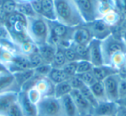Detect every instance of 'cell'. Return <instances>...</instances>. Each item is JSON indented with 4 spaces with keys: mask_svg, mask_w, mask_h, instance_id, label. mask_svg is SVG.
<instances>
[{
    "mask_svg": "<svg viewBox=\"0 0 126 116\" xmlns=\"http://www.w3.org/2000/svg\"><path fill=\"white\" fill-rule=\"evenodd\" d=\"M114 3H115L116 6H117V9L119 11V9H120V5H121V2H122V0H113Z\"/></svg>",
    "mask_w": 126,
    "mask_h": 116,
    "instance_id": "c3c4849f",
    "label": "cell"
},
{
    "mask_svg": "<svg viewBox=\"0 0 126 116\" xmlns=\"http://www.w3.org/2000/svg\"><path fill=\"white\" fill-rule=\"evenodd\" d=\"M125 96H126V80L121 78L118 86V100L124 98Z\"/></svg>",
    "mask_w": 126,
    "mask_h": 116,
    "instance_id": "60d3db41",
    "label": "cell"
},
{
    "mask_svg": "<svg viewBox=\"0 0 126 116\" xmlns=\"http://www.w3.org/2000/svg\"><path fill=\"white\" fill-rule=\"evenodd\" d=\"M67 62V61L66 59L64 52H63V48L56 47V52L55 54H54L53 62L51 64V66L53 68H62Z\"/></svg>",
    "mask_w": 126,
    "mask_h": 116,
    "instance_id": "d4e9b609",
    "label": "cell"
},
{
    "mask_svg": "<svg viewBox=\"0 0 126 116\" xmlns=\"http://www.w3.org/2000/svg\"><path fill=\"white\" fill-rule=\"evenodd\" d=\"M92 72H93V76L96 78L97 81L103 82L105 78L108 77L110 75L117 74V71L111 66L103 64L101 66H93Z\"/></svg>",
    "mask_w": 126,
    "mask_h": 116,
    "instance_id": "ac0fdd59",
    "label": "cell"
},
{
    "mask_svg": "<svg viewBox=\"0 0 126 116\" xmlns=\"http://www.w3.org/2000/svg\"><path fill=\"white\" fill-rule=\"evenodd\" d=\"M69 83H70L71 86H72L73 90H79L81 88H82L83 86H84V83H83L82 81H81L80 79H79V77H78L77 76H74L72 77L69 78Z\"/></svg>",
    "mask_w": 126,
    "mask_h": 116,
    "instance_id": "ab89813d",
    "label": "cell"
},
{
    "mask_svg": "<svg viewBox=\"0 0 126 116\" xmlns=\"http://www.w3.org/2000/svg\"><path fill=\"white\" fill-rule=\"evenodd\" d=\"M76 76L84 83L85 85H86V86H88V87H90L91 85H93V83L97 82L96 78L94 77L92 71H88V72L81 73V74H77Z\"/></svg>",
    "mask_w": 126,
    "mask_h": 116,
    "instance_id": "d6a6232c",
    "label": "cell"
},
{
    "mask_svg": "<svg viewBox=\"0 0 126 116\" xmlns=\"http://www.w3.org/2000/svg\"><path fill=\"white\" fill-rule=\"evenodd\" d=\"M3 2H4V0H0V6L2 5V4H3Z\"/></svg>",
    "mask_w": 126,
    "mask_h": 116,
    "instance_id": "681fc988",
    "label": "cell"
},
{
    "mask_svg": "<svg viewBox=\"0 0 126 116\" xmlns=\"http://www.w3.org/2000/svg\"><path fill=\"white\" fill-rule=\"evenodd\" d=\"M90 30L86 26V24L80 25L74 28L72 35V42L76 45H88L93 40Z\"/></svg>",
    "mask_w": 126,
    "mask_h": 116,
    "instance_id": "8fae6325",
    "label": "cell"
},
{
    "mask_svg": "<svg viewBox=\"0 0 126 116\" xmlns=\"http://www.w3.org/2000/svg\"><path fill=\"white\" fill-rule=\"evenodd\" d=\"M54 85L69 80V77L62 70V68H53L47 77Z\"/></svg>",
    "mask_w": 126,
    "mask_h": 116,
    "instance_id": "44dd1931",
    "label": "cell"
},
{
    "mask_svg": "<svg viewBox=\"0 0 126 116\" xmlns=\"http://www.w3.org/2000/svg\"><path fill=\"white\" fill-rule=\"evenodd\" d=\"M76 4L85 23L101 18L100 0H73Z\"/></svg>",
    "mask_w": 126,
    "mask_h": 116,
    "instance_id": "277c9868",
    "label": "cell"
},
{
    "mask_svg": "<svg viewBox=\"0 0 126 116\" xmlns=\"http://www.w3.org/2000/svg\"><path fill=\"white\" fill-rule=\"evenodd\" d=\"M36 107L37 116H64L61 99L54 95L43 96Z\"/></svg>",
    "mask_w": 126,
    "mask_h": 116,
    "instance_id": "5b68a950",
    "label": "cell"
},
{
    "mask_svg": "<svg viewBox=\"0 0 126 116\" xmlns=\"http://www.w3.org/2000/svg\"><path fill=\"white\" fill-rule=\"evenodd\" d=\"M32 8H33L35 14L41 16V12H42V0H32V2L30 3Z\"/></svg>",
    "mask_w": 126,
    "mask_h": 116,
    "instance_id": "b9f144b4",
    "label": "cell"
},
{
    "mask_svg": "<svg viewBox=\"0 0 126 116\" xmlns=\"http://www.w3.org/2000/svg\"><path fill=\"white\" fill-rule=\"evenodd\" d=\"M85 24L90 30L92 35H93V38L99 40H105L107 36L112 34L114 29L113 28L107 25L101 18L95 20L92 23H85Z\"/></svg>",
    "mask_w": 126,
    "mask_h": 116,
    "instance_id": "8992f818",
    "label": "cell"
},
{
    "mask_svg": "<svg viewBox=\"0 0 126 116\" xmlns=\"http://www.w3.org/2000/svg\"><path fill=\"white\" fill-rule=\"evenodd\" d=\"M41 16L47 21H56L54 0H42Z\"/></svg>",
    "mask_w": 126,
    "mask_h": 116,
    "instance_id": "ffe728a7",
    "label": "cell"
},
{
    "mask_svg": "<svg viewBox=\"0 0 126 116\" xmlns=\"http://www.w3.org/2000/svg\"><path fill=\"white\" fill-rule=\"evenodd\" d=\"M26 93H27V96L30 99V102H31L32 103L35 104V105H37V103H38L41 101V99L42 98L40 92H39L35 87L30 89V90H29L28 91H26Z\"/></svg>",
    "mask_w": 126,
    "mask_h": 116,
    "instance_id": "8d00e7d4",
    "label": "cell"
},
{
    "mask_svg": "<svg viewBox=\"0 0 126 116\" xmlns=\"http://www.w3.org/2000/svg\"><path fill=\"white\" fill-rule=\"evenodd\" d=\"M74 47L79 56V60H89V51L88 45H76L74 44Z\"/></svg>",
    "mask_w": 126,
    "mask_h": 116,
    "instance_id": "f546056e",
    "label": "cell"
},
{
    "mask_svg": "<svg viewBox=\"0 0 126 116\" xmlns=\"http://www.w3.org/2000/svg\"><path fill=\"white\" fill-rule=\"evenodd\" d=\"M38 48V47H37ZM28 57V59H29V62H30V68L31 69H35L36 67H38L39 65L41 64H44L43 61L42 59V57L41 55L39 54V52H38V49H37L35 52H34L33 53L30 54Z\"/></svg>",
    "mask_w": 126,
    "mask_h": 116,
    "instance_id": "f1b7e54d",
    "label": "cell"
},
{
    "mask_svg": "<svg viewBox=\"0 0 126 116\" xmlns=\"http://www.w3.org/2000/svg\"><path fill=\"white\" fill-rule=\"evenodd\" d=\"M34 74H35V71L33 69H30L19 71V72H16L13 75H14L15 78H16V81L17 83L18 86L21 89L22 86L34 76Z\"/></svg>",
    "mask_w": 126,
    "mask_h": 116,
    "instance_id": "cb8c5ba5",
    "label": "cell"
},
{
    "mask_svg": "<svg viewBox=\"0 0 126 116\" xmlns=\"http://www.w3.org/2000/svg\"><path fill=\"white\" fill-rule=\"evenodd\" d=\"M104 64L107 65L109 61L117 52H126V46L121 40L118 34L112 33L105 40H101Z\"/></svg>",
    "mask_w": 126,
    "mask_h": 116,
    "instance_id": "3957f363",
    "label": "cell"
},
{
    "mask_svg": "<svg viewBox=\"0 0 126 116\" xmlns=\"http://www.w3.org/2000/svg\"><path fill=\"white\" fill-rule=\"evenodd\" d=\"M64 116H79L77 107L70 95H67L61 98Z\"/></svg>",
    "mask_w": 126,
    "mask_h": 116,
    "instance_id": "2e32d148",
    "label": "cell"
},
{
    "mask_svg": "<svg viewBox=\"0 0 126 116\" xmlns=\"http://www.w3.org/2000/svg\"><path fill=\"white\" fill-rule=\"evenodd\" d=\"M89 88H90V90H91L93 95H94V97L96 98V100L98 101V102L107 101L106 96H105V88H104V84L102 82L97 81L96 83H94L93 85H91Z\"/></svg>",
    "mask_w": 126,
    "mask_h": 116,
    "instance_id": "603a6c76",
    "label": "cell"
},
{
    "mask_svg": "<svg viewBox=\"0 0 126 116\" xmlns=\"http://www.w3.org/2000/svg\"><path fill=\"white\" fill-rule=\"evenodd\" d=\"M121 77L118 74H113L109 76L102 83L105 88L106 100L110 102H117L118 100V86Z\"/></svg>",
    "mask_w": 126,
    "mask_h": 116,
    "instance_id": "52a82bcc",
    "label": "cell"
},
{
    "mask_svg": "<svg viewBox=\"0 0 126 116\" xmlns=\"http://www.w3.org/2000/svg\"><path fill=\"white\" fill-rule=\"evenodd\" d=\"M93 68V65L89 60H79L77 62V74L88 72L91 71Z\"/></svg>",
    "mask_w": 126,
    "mask_h": 116,
    "instance_id": "836d02e7",
    "label": "cell"
},
{
    "mask_svg": "<svg viewBox=\"0 0 126 116\" xmlns=\"http://www.w3.org/2000/svg\"><path fill=\"white\" fill-rule=\"evenodd\" d=\"M16 4H30L32 0H14Z\"/></svg>",
    "mask_w": 126,
    "mask_h": 116,
    "instance_id": "bcb514c9",
    "label": "cell"
},
{
    "mask_svg": "<svg viewBox=\"0 0 126 116\" xmlns=\"http://www.w3.org/2000/svg\"><path fill=\"white\" fill-rule=\"evenodd\" d=\"M51 69H52L51 64H42L41 65H39L38 67L35 68V69H34V71H35V74H37L38 76L42 77H47L48 73L50 72Z\"/></svg>",
    "mask_w": 126,
    "mask_h": 116,
    "instance_id": "74e56055",
    "label": "cell"
},
{
    "mask_svg": "<svg viewBox=\"0 0 126 116\" xmlns=\"http://www.w3.org/2000/svg\"><path fill=\"white\" fill-rule=\"evenodd\" d=\"M7 116H25L19 103H18V101L11 107V109L8 112Z\"/></svg>",
    "mask_w": 126,
    "mask_h": 116,
    "instance_id": "f35d334b",
    "label": "cell"
},
{
    "mask_svg": "<svg viewBox=\"0 0 126 116\" xmlns=\"http://www.w3.org/2000/svg\"><path fill=\"white\" fill-rule=\"evenodd\" d=\"M114 116H126V107L117 104V110H116Z\"/></svg>",
    "mask_w": 126,
    "mask_h": 116,
    "instance_id": "7bdbcfd3",
    "label": "cell"
},
{
    "mask_svg": "<svg viewBox=\"0 0 126 116\" xmlns=\"http://www.w3.org/2000/svg\"><path fill=\"white\" fill-rule=\"evenodd\" d=\"M56 21L70 28L85 24V22L73 0H54Z\"/></svg>",
    "mask_w": 126,
    "mask_h": 116,
    "instance_id": "6da1fadb",
    "label": "cell"
},
{
    "mask_svg": "<svg viewBox=\"0 0 126 116\" xmlns=\"http://www.w3.org/2000/svg\"><path fill=\"white\" fill-rule=\"evenodd\" d=\"M16 11L27 18L38 16L35 14L30 4H16Z\"/></svg>",
    "mask_w": 126,
    "mask_h": 116,
    "instance_id": "4316f807",
    "label": "cell"
},
{
    "mask_svg": "<svg viewBox=\"0 0 126 116\" xmlns=\"http://www.w3.org/2000/svg\"><path fill=\"white\" fill-rule=\"evenodd\" d=\"M117 103L118 104V105L124 106V107H126V96L124 97V98H122V99H119V100L117 102Z\"/></svg>",
    "mask_w": 126,
    "mask_h": 116,
    "instance_id": "f6af8a7d",
    "label": "cell"
},
{
    "mask_svg": "<svg viewBox=\"0 0 126 116\" xmlns=\"http://www.w3.org/2000/svg\"><path fill=\"white\" fill-rule=\"evenodd\" d=\"M27 34L30 40L37 47L47 43L49 36L47 21L41 16L27 18Z\"/></svg>",
    "mask_w": 126,
    "mask_h": 116,
    "instance_id": "7a4b0ae2",
    "label": "cell"
},
{
    "mask_svg": "<svg viewBox=\"0 0 126 116\" xmlns=\"http://www.w3.org/2000/svg\"><path fill=\"white\" fill-rule=\"evenodd\" d=\"M18 49H19V52L24 56H29L30 54L33 53L34 52L37 50V46L35 45L31 40H27L20 45H18Z\"/></svg>",
    "mask_w": 126,
    "mask_h": 116,
    "instance_id": "484cf974",
    "label": "cell"
},
{
    "mask_svg": "<svg viewBox=\"0 0 126 116\" xmlns=\"http://www.w3.org/2000/svg\"><path fill=\"white\" fill-rule=\"evenodd\" d=\"M8 15H11L16 11V3L14 0H4L2 5L0 6Z\"/></svg>",
    "mask_w": 126,
    "mask_h": 116,
    "instance_id": "d590c367",
    "label": "cell"
},
{
    "mask_svg": "<svg viewBox=\"0 0 126 116\" xmlns=\"http://www.w3.org/2000/svg\"><path fill=\"white\" fill-rule=\"evenodd\" d=\"M63 52H64V54H65L66 59H67V62H74V61L79 60V56H78L77 52H76L75 49H74L73 43L69 47L63 48Z\"/></svg>",
    "mask_w": 126,
    "mask_h": 116,
    "instance_id": "4dcf8cb0",
    "label": "cell"
},
{
    "mask_svg": "<svg viewBox=\"0 0 126 116\" xmlns=\"http://www.w3.org/2000/svg\"><path fill=\"white\" fill-rule=\"evenodd\" d=\"M10 91L20 92L21 89L18 86L13 74L9 71L0 73V93Z\"/></svg>",
    "mask_w": 126,
    "mask_h": 116,
    "instance_id": "7c38bea8",
    "label": "cell"
},
{
    "mask_svg": "<svg viewBox=\"0 0 126 116\" xmlns=\"http://www.w3.org/2000/svg\"><path fill=\"white\" fill-rule=\"evenodd\" d=\"M18 103L25 116H37V107L32 103L27 96L25 91H20L18 94Z\"/></svg>",
    "mask_w": 126,
    "mask_h": 116,
    "instance_id": "5bb4252c",
    "label": "cell"
},
{
    "mask_svg": "<svg viewBox=\"0 0 126 116\" xmlns=\"http://www.w3.org/2000/svg\"><path fill=\"white\" fill-rule=\"evenodd\" d=\"M70 95L75 103L79 116H93V107L83 96L79 90H73L70 93Z\"/></svg>",
    "mask_w": 126,
    "mask_h": 116,
    "instance_id": "ba28073f",
    "label": "cell"
},
{
    "mask_svg": "<svg viewBox=\"0 0 126 116\" xmlns=\"http://www.w3.org/2000/svg\"><path fill=\"white\" fill-rule=\"evenodd\" d=\"M124 79H125V80H126V78H124Z\"/></svg>",
    "mask_w": 126,
    "mask_h": 116,
    "instance_id": "f907efd6",
    "label": "cell"
},
{
    "mask_svg": "<svg viewBox=\"0 0 126 116\" xmlns=\"http://www.w3.org/2000/svg\"><path fill=\"white\" fill-rule=\"evenodd\" d=\"M101 19L109 25L111 28H116L120 25L121 22L124 19L122 13L118 11L117 9H112L105 12V14L102 16Z\"/></svg>",
    "mask_w": 126,
    "mask_h": 116,
    "instance_id": "9a60e30c",
    "label": "cell"
},
{
    "mask_svg": "<svg viewBox=\"0 0 126 116\" xmlns=\"http://www.w3.org/2000/svg\"><path fill=\"white\" fill-rule=\"evenodd\" d=\"M7 69H6L5 65L3 64L2 63H0V73H3V72H7Z\"/></svg>",
    "mask_w": 126,
    "mask_h": 116,
    "instance_id": "7dc6e473",
    "label": "cell"
},
{
    "mask_svg": "<svg viewBox=\"0 0 126 116\" xmlns=\"http://www.w3.org/2000/svg\"><path fill=\"white\" fill-rule=\"evenodd\" d=\"M18 94L15 91L0 93V116H7L11 107L18 101Z\"/></svg>",
    "mask_w": 126,
    "mask_h": 116,
    "instance_id": "30bf717a",
    "label": "cell"
},
{
    "mask_svg": "<svg viewBox=\"0 0 126 116\" xmlns=\"http://www.w3.org/2000/svg\"><path fill=\"white\" fill-rule=\"evenodd\" d=\"M35 88L40 92L42 96L54 95V84L47 77H42L35 85Z\"/></svg>",
    "mask_w": 126,
    "mask_h": 116,
    "instance_id": "d6986e66",
    "label": "cell"
},
{
    "mask_svg": "<svg viewBox=\"0 0 126 116\" xmlns=\"http://www.w3.org/2000/svg\"><path fill=\"white\" fill-rule=\"evenodd\" d=\"M38 52L42 57V59L44 64H51L54 59V54L56 52V47L49 43H45L42 46H39Z\"/></svg>",
    "mask_w": 126,
    "mask_h": 116,
    "instance_id": "e0dca14e",
    "label": "cell"
},
{
    "mask_svg": "<svg viewBox=\"0 0 126 116\" xmlns=\"http://www.w3.org/2000/svg\"><path fill=\"white\" fill-rule=\"evenodd\" d=\"M73 88L71 86L69 81H65L62 83H60L58 84L54 85V95L58 99L62 98L63 96L67 95H70V93L72 92Z\"/></svg>",
    "mask_w": 126,
    "mask_h": 116,
    "instance_id": "7402d4cb",
    "label": "cell"
},
{
    "mask_svg": "<svg viewBox=\"0 0 126 116\" xmlns=\"http://www.w3.org/2000/svg\"><path fill=\"white\" fill-rule=\"evenodd\" d=\"M89 61L93 66H101L104 64L103 53H102L101 40L93 38L88 44Z\"/></svg>",
    "mask_w": 126,
    "mask_h": 116,
    "instance_id": "9c48e42d",
    "label": "cell"
},
{
    "mask_svg": "<svg viewBox=\"0 0 126 116\" xmlns=\"http://www.w3.org/2000/svg\"><path fill=\"white\" fill-rule=\"evenodd\" d=\"M15 55L16 54L11 52V51L3 47L2 46H0V63H2L4 65L10 64L12 61Z\"/></svg>",
    "mask_w": 126,
    "mask_h": 116,
    "instance_id": "83f0119b",
    "label": "cell"
},
{
    "mask_svg": "<svg viewBox=\"0 0 126 116\" xmlns=\"http://www.w3.org/2000/svg\"><path fill=\"white\" fill-rule=\"evenodd\" d=\"M77 62L78 61H74V62H67L65 65L62 67V70L66 72V74L69 77L75 76L77 73Z\"/></svg>",
    "mask_w": 126,
    "mask_h": 116,
    "instance_id": "e575fe53",
    "label": "cell"
},
{
    "mask_svg": "<svg viewBox=\"0 0 126 116\" xmlns=\"http://www.w3.org/2000/svg\"><path fill=\"white\" fill-rule=\"evenodd\" d=\"M117 103L110 101L99 102L93 107V116H114L117 110Z\"/></svg>",
    "mask_w": 126,
    "mask_h": 116,
    "instance_id": "4fadbf2b",
    "label": "cell"
},
{
    "mask_svg": "<svg viewBox=\"0 0 126 116\" xmlns=\"http://www.w3.org/2000/svg\"><path fill=\"white\" fill-rule=\"evenodd\" d=\"M9 15L0 7V25H4V23H6V20H7Z\"/></svg>",
    "mask_w": 126,
    "mask_h": 116,
    "instance_id": "ee69618b",
    "label": "cell"
},
{
    "mask_svg": "<svg viewBox=\"0 0 126 116\" xmlns=\"http://www.w3.org/2000/svg\"><path fill=\"white\" fill-rule=\"evenodd\" d=\"M79 91H80V93L83 95V96L90 102V104H91L93 107H95L97 105H98V101L96 100L94 95H93V93H92L89 87L86 86V85H84V86L79 90Z\"/></svg>",
    "mask_w": 126,
    "mask_h": 116,
    "instance_id": "1f68e13d",
    "label": "cell"
}]
</instances>
